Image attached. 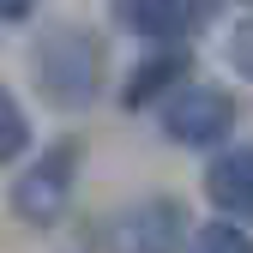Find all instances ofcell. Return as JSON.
I'll return each instance as SVG.
<instances>
[{
  "mask_svg": "<svg viewBox=\"0 0 253 253\" xmlns=\"http://www.w3.org/2000/svg\"><path fill=\"white\" fill-rule=\"evenodd\" d=\"M30 67H37V90L54 109H84L103 84V42L84 24H48L30 48Z\"/></svg>",
  "mask_w": 253,
  "mask_h": 253,
  "instance_id": "1",
  "label": "cell"
},
{
  "mask_svg": "<svg viewBox=\"0 0 253 253\" xmlns=\"http://www.w3.org/2000/svg\"><path fill=\"white\" fill-rule=\"evenodd\" d=\"M79 163H84V145H79L73 133L54 139L48 151H37V163L12 181V217L30 223V229H54L60 217H67V205H73Z\"/></svg>",
  "mask_w": 253,
  "mask_h": 253,
  "instance_id": "2",
  "label": "cell"
},
{
  "mask_svg": "<svg viewBox=\"0 0 253 253\" xmlns=\"http://www.w3.org/2000/svg\"><path fill=\"white\" fill-rule=\"evenodd\" d=\"M235 126V97L217 84H181L169 109H163V139L169 145H187V151H211L223 145Z\"/></svg>",
  "mask_w": 253,
  "mask_h": 253,
  "instance_id": "3",
  "label": "cell"
},
{
  "mask_svg": "<svg viewBox=\"0 0 253 253\" xmlns=\"http://www.w3.org/2000/svg\"><path fill=\"white\" fill-rule=\"evenodd\" d=\"M181 241H187V205L169 193L126 205L103 235L109 253H181Z\"/></svg>",
  "mask_w": 253,
  "mask_h": 253,
  "instance_id": "4",
  "label": "cell"
},
{
  "mask_svg": "<svg viewBox=\"0 0 253 253\" xmlns=\"http://www.w3.org/2000/svg\"><path fill=\"white\" fill-rule=\"evenodd\" d=\"M205 199L217 205V217L235 229L253 223V145H235L223 157H211L205 169Z\"/></svg>",
  "mask_w": 253,
  "mask_h": 253,
  "instance_id": "5",
  "label": "cell"
},
{
  "mask_svg": "<svg viewBox=\"0 0 253 253\" xmlns=\"http://www.w3.org/2000/svg\"><path fill=\"white\" fill-rule=\"evenodd\" d=\"M187 73H193V54H187L181 42H163L157 54H145L139 67L126 73L121 103H126V109H145V103L163 97V90H181V84H187Z\"/></svg>",
  "mask_w": 253,
  "mask_h": 253,
  "instance_id": "6",
  "label": "cell"
},
{
  "mask_svg": "<svg viewBox=\"0 0 253 253\" xmlns=\"http://www.w3.org/2000/svg\"><path fill=\"white\" fill-rule=\"evenodd\" d=\"M187 6L193 0H109L115 24L133 30V37H151V42H175L187 30Z\"/></svg>",
  "mask_w": 253,
  "mask_h": 253,
  "instance_id": "7",
  "label": "cell"
},
{
  "mask_svg": "<svg viewBox=\"0 0 253 253\" xmlns=\"http://www.w3.org/2000/svg\"><path fill=\"white\" fill-rule=\"evenodd\" d=\"M24 151H30V121H24L18 97L0 84V163H18Z\"/></svg>",
  "mask_w": 253,
  "mask_h": 253,
  "instance_id": "8",
  "label": "cell"
},
{
  "mask_svg": "<svg viewBox=\"0 0 253 253\" xmlns=\"http://www.w3.org/2000/svg\"><path fill=\"white\" fill-rule=\"evenodd\" d=\"M187 253H253V235L217 217V223H205V229L193 235V247H187Z\"/></svg>",
  "mask_w": 253,
  "mask_h": 253,
  "instance_id": "9",
  "label": "cell"
},
{
  "mask_svg": "<svg viewBox=\"0 0 253 253\" xmlns=\"http://www.w3.org/2000/svg\"><path fill=\"white\" fill-rule=\"evenodd\" d=\"M229 67H235L241 79H253V18L229 30Z\"/></svg>",
  "mask_w": 253,
  "mask_h": 253,
  "instance_id": "10",
  "label": "cell"
},
{
  "mask_svg": "<svg viewBox=\"0 0 253 253\" xmlns=\"http://www.w3.org/2000/svg\"><path fill=\"white\" fill-rule=\"evenodd\" d=\"M30 12H37V0H0V18H6V24H18Z\"/></svg>",
  "mask_w": 253,
  "mask_h": 253,
  "instance_id": "11",
  "label": "cell"
},
{
  "mask_svg": "<svg viewBox=\"0 0 253 253\" xmlns=\"http://www.w3.org/2000/svg\"><path fill=\"white\" fill-rule=\"evenodd\" d=\"M241 6H253V0H241Z\"/></svg>",
  "mask_w": 253,
  "mask_h": 253,
  "instance_id": "12",
  "label": "cell"
}]
</instances>
